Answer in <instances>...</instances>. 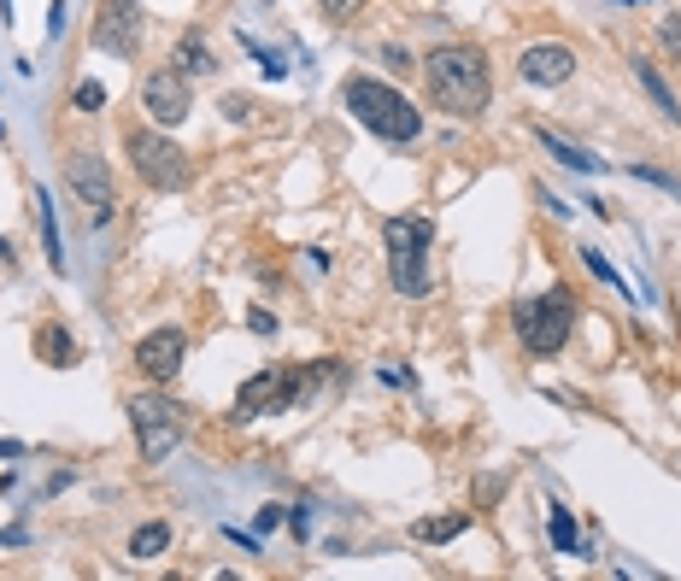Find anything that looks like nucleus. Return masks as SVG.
Here are the masks:
<instances>
[{"instance_id":"17","label":"nucleus","mask_w":681,"mask_h":581,"mask_svg":"<svg viewBox=\"0 0 681 581\" xmlns=\"http://www.w3.org/2000/svg\"><path fill=\"white\" fill-rule=\"evenodd\" d=\"M465 529H470L465 511H458V517H424V522H412V534H417L424 546H446V541H458Z\"/></svg>"},{"instance_id":"9","label":"nucleus","mask_w":681,"mask_h":581,"mask_svg":"<svg viewBox=\"0 0 681 581\" xmlns=\"http://www.w3.org/2000/svg\"><path fill=\"white\" fill-rule=\"evenodd\" d=\"M188 106H194V89H188V77L177 65H159L153 77H141V112L159 129H177L188 118Z\"/></svg>"},{"instance_id":"1","label":"nucleus","mask_w":681,"mask_h":581,"mask_svg":"<svg viewBox=\"0 0 681 581\" xmlns=\"http://www.w3.org/2000/svg\"><path fill=\"white\" fill-rule=\"evenodd\" d=\"M424 89L446 118H482L494 100V65L470 41H446V48L424 53Z\"/></svg>"},{"instance_id":"29","label":"nucleus","mask_w":681,"mask_h":581,"mask_svg":"<svg viewBox=\"0 0 681 581\" xmlns=\"http://www.w3.org/2000/svg\"><path fill=\"white\" fill-rule=\"evenodd\" d=\"M324 7H329V12H336V18H341V12H353L358 0H324Z\"/></svg>"},{"instance_id":"20","label":"nucleus","mask_w":681,"mask_h":581,"mask_svg":"<svg viewBox=\"0 0 681 581\" xmlns=\"http://www.w3.org/2000/svg\"><path fill=\"white\" fill-rule=\"evenodd\" d=\"M36 353L48 358V365H65V358H71V336H65V329H41V336H36Z\"/></svg>"},{"instance_id":"10","label":"nucleus","mask_w":681,"mask_h":581,"mask_svg":"<svg viewBox=\"0 0 681 581\" xmlns=\"http://www.w3.org/2000/svg\"><path fill=\"white\" fill-rule=\"evenodd\" d=\"M517 77H524L529 89H564V83L576 77V53L564 48V41H529V48L517 53Z\"/></svg>"},{"instance_id":"19","label":"nucleus","mask_w":681,"mask_h":581,"mask_svg":"<svg viewBox=\"0 0 681 581\" xmlns=\"http://www.w3.org/2000/svg\"><path fill=\"white\" fill-rule=\"evenodd\" d=\"M177 71H182V77H206V71H212V53H206V36H200V30H188L177 41Z\"/></svg>"},{"instance_id":"2","label":"nucleus","mask_w":681,"mask_h":581,"mask_svg":"<svg viewBox=\"0 0 681 581\" xmlns=\"http://www.w3.org/2000/svg\"><path fill=\"white\" fill-rule=\"evenodd\" d=\"M341 100H346V112H353V118L365 124L376 141H388V148H412V141L424 136V118H417V106L394 89V83H382V77H365V71H353V77L341 83Z\"/></svg>"},{"instance_id":"15","label":"nucleus","mask_w":681,"mask_h":581,"mask_svg":"<svg viewBox=\"0 0 681 581\" xmlns=\"http://www.w3.org/2000/svg\"><path fill=\"white\" fill-rule=\"evenodd\" d=\"M36 229H41V253H48V265L65 276V247H60V217H53V200L48 188H36Z\"/></svg>"},{"instance_id":"22","label":"nucleus","mask_w":681,"mask_h":581,"mask_svg":"<svg viewBox=\"0 0 681 581\" xmlns=\"http://www.w3.org/2000/svg\"><path fill=\"white\" fill-rule=\"evenodd\" d=\"M582 265H588L593 276H600V282H611V288H622V276H617V265H611V258H605V253H600V247H582Z\"/></svg>"},{"instance_id":"28","label":"nucleus","mask_w":681,"mask_h":581,"mask_svg":"<svg viewBox=\"0 0 681 581\" xmlns=\"http://www.w3.org/2000/svg\"><path fill=\"white\" fill-rule=\"evenodd\" d=\"M229 534V541H236V546H248V552H258V534H248V529H224Z\"/></svg>"},{"instance_id":"14","label":"nucleus","mask_w":681,"mask_h":581,"mask_svg":"<svg viewBox=\"0 0 681 581\" xmlns=\"http://www.w3.org/2000/svg\"><path fill=\"white\" fill-rule=\"evenodd\" d=\"M546 541H553V552H564V558H588V541H582V529H576V517L564 511V505L546 511Z\"/></svg>"},{"instance_id":"24","label":"nucleus","mask_w":681,"mask_h":581,"mask_svg":"<svg viewBox=\"0 0 681 581\" xmlns=\"http://www.w3.org/2000/svg\"><path fill=\"white\" fill-rule=\"evenodd\" d=\"M658 41H664V53H670V60H681V18H664Z\"/></svg>"},{"instance_id":"5","label":"nucleus","mask_w":681,"mask_h":581,"mask_svg":"<svg viewBox=\"0 0 681 581\" xmlns=\"http://www.w3.org/2000/svg\"><path fill=\"white\" fill-rule=\"evenodd\" d=\"M124 412H129V429H136V446H141V458H148V464H165L182 446L188 412L171 394H136Z\"/></svg>"},{"instance_id":"4","label":"nucleus","mask_w":681,"mask_h":581,"mask_svg":"<svg viewBox=\"0 0 681 581\" xmlns=\"http://www.w3.org/2000/svg\"><path fill=\"white\" fill-rule=\"evenodd\" d=\"M570 329H576V300L564 294V288H546V294H534L517 306V341H524L534 358L564 353V346H570Z\"/></svg>"},{"instance_id":"26","label":"nucleus","mask_w":681,"mask_h":581,"mask_svg":"<svg viewBox=\"0 0 681 581\" xmlns=\"http://www.w3.org/2000/svg\"><path fill=\"white\" fill-rule=\"evenodd\" d=\"M376 376H382V382H388V388H412V376H405V365H382V370H376Z\"/></svg>"},{"instance_id":"8","label":"nucleus","mask_w":681,"mask_h":581,"mask_svg":"<svg viewBox=\"0 0 681 581\" xmlns=\"http://www.w3.org/2000/svg\"><path fill=\"white\" fill-rule=\"evenodd\" d=\"M300 394H306V370L270 365V370H258V376H248V382H241L236 417H270V412H282V405H294Z\"/></svg>"},{"instance_id":"21","label":"nucleus","mask_w":681,"mask_h":581,"mask_svg":"<svg viewBox=\"0 0 681 581\" xmlns=\"http://www.w3.org/2000/svg\"><path fill=\"white\" fill-rule=\"evenodd\" d=\"M71 106H77V112H100V106H106V83L83 77V83H77V94H71Z\"/></svg>"},{"instance_id":"25","label":"nucleus","mask_w":681,"mask_h":581,"mask_svg":"<svg viewBox=\"0 0 681 581\" xmlns=\"http://www.w3.org/2000/svg\"><path fill=\"white\" fill-rule=\"evenodd\" d=\"M248 324H253V336H265V341L277 336V317H270L265 306H253V312H248Z\"/></svg>"},{"instance_id":"18","label":"nucleus","mask_w":681,"mask_h":581,"mask_svg":"<svg viewBox=\"0 0 681 581\" xmlns=\"http://www.w3.org/2000/svg\"><path fill=\"white\" fill-rule=\"evenodd\" d=\"M634 77H641V89L652 94V106H658V112H670V124H681V100H676L670 89H664V77L652 71V60H634Z\"/></svg>"},{"instance_id":"27","label":"nucleus","mask_w":681,"mask_h":581,"mask_svg":"<svg viewBox=\"0 0 681 581\" xmlns=\"http://www.w3.org/2000/svg\"><path fill=\"white\" fill-rule=\"evenodd\" d=\"M48 30H53V36L65 30V0H53V7H48Z\"/></svg>"},{"instance_id":"6","label":"nucleus","mask_w":681,"mask_h":581,"mask_svg":"<svg viewBox=\"0 0 681 581\" xmlns=\"http://www.w3.org/2000/svg\"><path fill=\"white\" fill-rule=\"evenodd\" d=\"M129 165L136 177L159 188V194H177V188L194 182V159H188L171 136H153V129H129Z\"/></svg>"},{"instance_id":"3","label":"nucleus","mask_w":681,"mask_h":581,"mask_svg":"<svg viewBox=\"0 0 681 581\" xmlns=\"http://www.w3.org/2000/svg\"><path fill=\"white\" fill-rule=\"evenodd\" d=\"M382 247H388V270H394V294L405 300H429L434 276H429V247H434V224L417 212L388 217L382 224Z\"/></svg>"},{"instance_id":"13","label":"nucleus","mask_w":681,"mask_h":581,"mask_svg":"<svg viewBox=\"0 0 681 581\" xmlns=\"http://www.w3.org/2000/svg\"><path fill=\"white\" fill-rule=\"evenodd\" d=\"M534 141H541V148L546 153H553L558 159V165H570V170H582V177H600V159H593L588 148H576V141H564V136H553V129H534Z\"/></svg>"},{"instance_id":"31","label":"nucleus","mask_w":681,"mask_h":581,"mask_svg":"<svg viewBox=\"0 0 681 581\" xmlns=\"http://www.w3.org/2000/svg\"><path fill=\"white\" fill-rule=\"evenodd\" d=\"M0 258H12V247H7V241H0Z\"/></svg>"},{"instance_id":"23","label":"nucleus","mask_w":681,"mask_h":581,"mask_svg":"<svg viewBox=\"0 0 681 581\" xmlns=\"http://www.w3.org/2000/svg\"><path fill=\"white\" fill-rule=\"evenodd\" d=\"M629 177H641V182H652V188H664V194H676V200H681V182H676V177H664V170H652V165H629Z\"/></svg>"},{"instance_id":"33","label":"nucleus","mask_w":681,"mask_h":581,"mask_svg":"<svg viewBox=\"0 0 681 581\" xmlns=\"http://www.w3.org/2000/svg\"><path fill=\"white\" fill-rule=\"evenodd\" d=\"M0 141H7V124H0Z\"/></svg>"},{"instance_id":"11","label":"nucleus","mask_w":681,"mask_h":581,"mask_svg":"<svg viewBox=\"0 0 681 581\" xmlns=\"http://www.w3.org/2000/svg\"><path fill=\"white\" fill-rule=\"evenodd\" d=\"M182 358H188V336H182V329H171V324L136 341V370L148 376V382H171V376L182 370Z\"/></svg>"},{"instance_id":"32","label":"nucleus","mask_w":681,"mask_h":581,"mask_svg":"<svg viewBox=\"0 0 681 581\" xmlns=\"http://www.w3.org/2000/svg\"><path fill=\"white\" fill-rule=\"evenodd\" d=\"M622 7H646V0H622Z\"/></svg>"},{"instance_id":"7","label":"nucleus","mask_w":681,"mask_h":581,"mask_svg":"<svg viewBox=\"0 0 681 581\" xmlns=\"http://www.w3.org/2000/svg\"><path fill=\"white\" fill-rule=\"evenodd\" d=\"M148 41V7L141 0H100L94 7V48L112 60H136Z\"/></svg>"},{"instance_id":"12","label":"nucleus","mask_w":681,"mask_h":581,"mask_svg":"<svg viewBox=\"0 0 681 581\" xmlns=\"http://www.w3.org/2000/svg\"><path fill=\"white\" fill-rule=\"evenodd\" d=\"M65 182L77 188V200H89L94 212H112V165L100 153H71L65 159Z\"/></svg>"},{"instance_id":"30","label":"nucleus","mask_w":681,"mask_h":581,"mask_svg":"<svg viewBox=\"0 0 681 581\" xmlns=\"http://www.w3.org/2000/svg\"><path fill=\"white\" fill-rule=\"evenodd\" d=\"M18 453H24L18 441H0V458H18Z\"/></svg>"},{"instance_id":"16","label":"nucleus","mask_w":681,"mask_h":581,"mask_svg":"<svg viewBox=\"0 0 681 581\" xmlns=\"http://www.w3.org/2000/svg\"><path fill=\"white\" fill-rule=\"evenodd\" d=\"M165 552H171V522H141V529L136 534H129V558H136V564H153V558H165Z\"/></svg>"}]
</instances>
